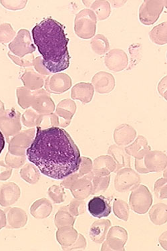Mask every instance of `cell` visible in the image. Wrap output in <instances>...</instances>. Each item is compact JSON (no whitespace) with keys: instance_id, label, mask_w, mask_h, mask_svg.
I'll list each match as a JSON object with an SVG mask.
<instances>
[{"instance_id":"6da1fadb","label":"cell","mask_w":167,"mask_h":251,"mask_svg":"<svg viewBox=\"0 0 167 251\" xmlns=\"http://www.w3.org/2000/svg\"><path fill=\"white\" fill-rule=\"evenodd\" d=\"M25 155L42 174L56 180L78 171L81 161L80 150L71 135L57 127H38Z\"/></svg>"},{"instance_id":"7a4b0ae2","label":"cell","mask_w":167,"mask_h":251,"mask_svg":"<svg viewBox=\"0 0 167 251\" xmlns=\"http://www.w3.org/2000/svg\"><path fill=\"white\" fill-rule=\"evenodd\" d=\"M32 33L42 56V63L49 73H60L70 67L69 39L62 24L52 18H46L35 25Z\"/></svg>"},{"instance_id":"3957f363","label":"cell","mask_w":167,"mask_h":251,"mask_svg":"<svg viewBox=\"0 0 167 251\" xmlns=\"http://www.w3.org/2000/svg\"><path fill=\"white\" fill-rule=\"evenodd\" d=\"M95 174L93 172L82 177H79L78 174L75 172L64 178V180L61 183V186L64 188L71 190L75 199L83 201L92 195V180Z\"/></svg>"},{"instance_id":"277c9868","label":"cell","mask_w":167,"mask_h":251,"mask_svg":"<svg viewBox=\"0 0 167 251\" xmlns=\"http://www.w3.org/2000/svg\"><path fill=\"white\" fill-rule=\"evenodd\" d=\"M167 154L160 151H150L141 159H135V169L139 174L161 172L167 168Z\"/></svg>"},{"instance_id":"5b68a950","label":"cell","mask_w":167,"mask_h":251,"mask_svg":"<svg viewBox=\"0 0 167 251\" xmlns=\"http://www.w3.org/2000/svg\"><path fill=\"white\" fill-rule=\"evenodd\" d=\"M97 18L95 13L89 8L79 12L75 18L74 31L82 39H91L96 34Z\"/></svg>"},{"instance_id":"8992f818","label":"cell","mask_w":167,"mask_h":251,"mask_svg":"<svg viewBox=\"0 0 167 251\" xmlns=\"http://www.w3.org/2000/svg\"><path fill=\"white\" fill-rule=\"evenodd\" d=\"M152 202L153 199L151 192L144 185L139 184L132 190L129 198V206L135 213H147Z\"/></svg>"},{"instance_id":"52a82bcc","label":"cell","mask_w":167,"mask_h":251,"mask_svg":"<svg viewBox=\"0 0 167 251\" xmlns=\"http://www.w3.org/2000/svg\"><path fill=\"white\" fill-rule=\"evenodd\" d=\"M165 6L167 1L145 0L139 8V20L144 25H150L157 23Z\"/></svg>"},{"instance_id":"ba28073f","label":"cell","mask_w":167,"mask_h":251,"mask_svg":"<svg viewBox=\"0 0 167 251\" xmlns=\"http://www.w3.org/2000/svg\"><path fill=\"white\" fill-rule=\"evenodd\" d=\"M128 239V234L125 228L120 226L111 227L106 234L101 251H124Z\"/></svg>"},{"instance_id":"9c48e42d","label":"cell","mask_w":167,"mask_h":251,"mask_svg":"<svg viewBox=\"0 0 167 251\" xmlns=\"http://www.w3.org/2000/svg\"><path fill=\"white\" fill-rule=\"evenodd\" d=\"M141 183L140 176L131 168H123L117 172L115 187L117 191L126 192L133 190Z\"/></svg>"},{"instance_id":"30bf717a","label":"cell","mask_w":167,"mask_h":251,"mask_svg":"<svg viewBox=\"0 0 167 251\" xmlns=\"http://www.w3.org/2000/svg\"><path fill=\"white\" fill-rule=\"evenodd\" d=\"M113 198H105L97 196L90 200L88 203V210L93 217L102 219L108 217L111 213V200Z\"/></svg>"},{"instance_id":"8fae6325","label":"cell","mask_w":167,"mask_h":251,"mask_svg":"<svg viewBox=\"0 0 167 251\" xmlns=\"http://www.w3.org/2000/svg\"><path fill=\"white\" fill-rule=\"evenodd\" d=\"M104 63L111 71L120 72L127 68L128 57L126 53L122 49H115L106 53Z\"/></svg>"},{"instance_id":"7c38bea8","label":"cell","mask_w":167,"mask_h":251,"mask_svg":"<svg viewBox=\"0 0 167 251\" xmlns=\"http://www.w3.org/2000/svg\"><path fill=\"white\" fill-rule=\"evenodd\" d=\"M91 84L99 94H108L115 89L116 81L111 73L100 71L94 75Z\"/></svg>"},{"instance_id":"4fadbf2b","label":"cell","mask_w":167,"mask_h":251,"mask_svg":"<svg viewBox=\"0 0 167 251\" xmlns=\"http://www.w3.org/2000/svg\"><path fill=\"white\" fill-rule=\"evenodd\" d=\"M13 52L18 56L24 57L25 54L32 53L36 50L31 40L30 33L25 30H21L18 32L15 41L10 45Z\"/></svg>"},{"instance_id":"5bb4252c","label":"cell","mask_w":167,"mask_h":251,"mask_svg":"<svg viewBox=\"0 0 167 251\" xmlns=\"http://www.w3.org/2000/svg\"><path fill=\"white\" fill-rule=\"evenodd\" d=\"M72 80L69 75L63 73L56 74L48 78L46 82V89L49 93L61 94L71 87Z\"/></svg>"},{"instance_id":"9a60e30c","label":"cell","mask_w":167,"mask_h":251,"mask_svg":"<svg viewBox=\"0 0 167 251\" xmlns=\"http://www.w3.org/2000/svg\"><path fill=\"white\" fill-rule=\"evenodd\" d=\"M117 164L111 155H101L94 160L93 172L97 176H106L115 172Z\"/></svg>"},{"instance_id":"2e32d148","label":"cell","mask_w":167,"mask_h":251,"mask_svg":"<svg viewBox=\"0 0 167 251\" xmlns=\"http://www.w3.org/2000/svg\"><path fill=\"white\" fill-rule=\"evenodd\" d=\"M20 194L19 186L15 183L3 184L0 190V205L5 207L15 204L20 199Z\"/></svg>"},{"instance_id":"e0dca14e","label":"cell","mask_w":167,"mask_h":251,"mask_svg":"<svg viewBox=\"0 0 167 251\" xmlns=\"http://www.w3.org/2000/svg\"><path fill=\"white\" fill-rule=\"evenodd\" d=\"M137 137V131L128 124L120 125L114 131V140L117 146H128L134 142Z\"/></svg>"},{"instance_id":"ac0fdd59","label":"cell","mask_w":167,"mask_h":251,"mask_svg":"<svg viewBox=\"0 0 167 251\" xmlns=\"http://www.w3.org/2000/svg\"><path fill=\"white\" fill-rule=\"evenodd\" d=\"M35 111L40 114H49L54 111V102L43 90L37 91L32 103Z\"/></svg>"},{"instance_id":"d6986e66","label":"cell","mask_w":167,"mask_h":251,"mask_svg":"<svg viewBox=\"0 0 167 251\" xmlns=\"http://www.w3.org/2000/svg\"><path fill=\"white\" fill-rule=\"evenodd\" d=\"M111 225V221L108 219H100L94 222L89 231L90 237L92 241L97 244L103 243Z\"/></svg>"},{"instance_id":"ffe728a7","label":"cell","mask_w":167,"mask_h":251,"mask_svg":"<svg viewBox=\"0 0 167 251\" xmlns=\"http://www.w3.org/2000/svg\"><path fill=\"white\" fill-rule=\"evenodd\" d=\"M126 153L135 159H141L144 155L151 151V148L148 144L147 139L143 135H139L134 140L133 144L124 148Z\"/></svg>"},{"instance_id":"44dd1931","label":"cell","mask_w":167,"mask_h":251,"mask_svg":"<svg viewBox=\"0 0 167 251\" xmlns=\"http://www.w3.org/2000/svg\"><path fill=\"white\" fill-rule=\"evenodd\" d=\"M95 93L93 85L90 82H79L72 89V98L84 104L92 101Z\"/></svg>"},{"instance_id":"7402d4cb","label":"cell","mask_w":167,"mask_h":251,"mask_svg":"<svg viewBox=\"0 0 167 251\" xmlns=\"http://www.w3.org/2000/svg\"><path fill=\"white\" fill-rule=\"evenodd\" d=\"M108 153L111 155L117 164L115 172L123 168H130V156L126 153L125 150L123 146H117L113 144L110 146L108 150Z\"/></svg>"},{"instance_id":"603a6c76","label":"cell","mask_w":167,"mask_h":251,"mask_svg":"<svg viewBox=\"0 0 167 251\" xmlns=\"http://www.w3.org/2000/svg\"><path fill=\"white\" fill-rule=\"evenodd\" d=\"M52 203L48 200L43 199L38 200L31 206L30 214L36 219H45L52 213Z\"/></svg>"},{"instance_id":"cb8c5ba5","label":"cell","mask_w":167,"mask_h":251,"mask_svg":"<svg viewBox=\"0 0 167 251\" xmlns=\"http://www.w3.org/2000/svg\"><path fill=\"white\" fill-rule=\"evenodd\" d=\"M76 111V104L74 100H66L58 104L56 109V114L64 119L62 127H66L71 124L72 118Z\"/></svg>"},{"instance_id":"d4e9b609","label":"cell","mask_w":167,"mask_h":251,"mask_svg":"<svg viewBox=\"0 0 167 251\" xmlns=\"http://www.w3.org/2000/svg\"><path fill=\"white\" fill-rule=\"evenodd\" d=\"M78 234L72 226H62L56 232V239L62 247H69L76 241Z\"/></svg>"},{"instance_id":"484cf974","label":"cell","mask_w":167,"mask_h":251,"mask_svg":"<svg viewBox=\"0 0 167 251\" xmlns=\"http://www.w3.org/2000/svg\"><path fill=\"white\" fill-rule=\"evenodd\" d=\"M27 216L24 210L19 208H13L8 213L9 226L12 228H21L27 224Z\"/></svg>"},{"instance_id":"4316f807","label":"cell","mask_w":167,"mask_h":251,"mask_svg":"<svg viewBox=\"0 0 167 251\" xmlns=\"http://www.w3.org/2000/svg\"><path fill=\"white\" fill-rule=\"evenodd\" d=\"M90 10L93 11L96 16L97 20L103 21L107 19L111 15V3L105 0H96L92 1L90 5Z\"/></svg>"},{"instance_id":"83f0119b","label":"cell","mask_w":167,"mask_h":251,"mask_svg":"<svg viewBox=\"0 0 167 251\" xmlns=\"http://www.w3.org/2000/svg\"><path fill=\"white\" fill-rule=\"evenodd\" d=\"M167 216V204L164 203H157L150 208V220L154 225L161 226L166 224Z\"/></svg>"},{"instance_id":"f1b7e54d","label":"cell","mask_w":167,"mask_h":251,"mask_svg":"<svg viewBox=\"0 0 167 251\" xmlns=\"http://www.w3.org/2000/svg\"><path fill=\"white\" fill-rule=\"evenodd\" d=\"M22 178L30 184H36L40 178L39 169L33 164H27L20 170Z\"/></svg>"},{"instance_id":"f546056e","label":"cell","mask_w":167,"mask_h":251,"mask_svg":"<svg viewBox=\"0 0 167 251\" xmlns=\"http://www.w3.org/2000/svg\"><path fill=\"white\" fill-rule=\"evenodd\" d=\"M92 50L96 54L104 55L110 50V43L108 38L103 34H97L91 40Z\"/></svg>"},{"instance_id":"4dcf8cb0","label":"cell","mask_w":167,"mask_h":251,"mask_svg":"<svg viewBox=\"0 0 167 251\" xmlns=\"http://www.w3.org/2000/svg\"><path fill=\"white\" fill-rule=\"evenodd\" d=\"M76 217L72 215L68 210L67 206H62L55 217V225L57 228L65 226H74Z\"/></svg>"},{"instance_id":"1f68e13d","label":"cell","mask_w":167,"mask_h":251,"mask_svg":"<svg viewBox=\"0 0 167 251\" xmlns=\"http://www.w3.org/2000/svg\"><path fill=\"white\" fill-rule=\"evenodd\" d=\"M149 38L152 43L158 45H165L167 43V22L156 25L149 32Z\"/></svg>"},{"instance_id":"d6a6232c","label":"cell","mask_w":167,"mask_h":251,"mask_svg":"<svg viewBox=\"0 0 167 251\" xmlns=\"http://www.w3.org/2000/svg\"><path fill=\"white\" fill-rule=\"evenodd\" d=\"M111 182V175L106 176H95L93 177L92 183H93V192L92 195L104 193L109 187Z\"/></svg>"},{"instance_id":"836d02e7","label":"cell","mask_w":167,"mask_h":251,"mask_svg":"<svg viewBox=\"0 0 167 251\" xmlns=\"http://www.w3.org/2000/svg\"><path fill=\"white\" fill-rule=\"evenodd\" d=\"M113 212L118 219L126 222L129 217V205L122 200L115 199L113 202Z\"/></svg>"},{"instance_id":"e575fe53","label":"cell","mask_w":167,"mask_h":251,"mask_svg":"<svg viewBox=\"0 0 167 251\" xmlns=\"http://www.w3.org/2000/svg\"><path fill=\"white\" fill-rule=\"evenodd\" d=\"M23 79L25 85L31 90L40 89L44 85L43 78L34 72L25 73Z\"/></svg>"},{"instance_id":"d590c367","label":"cell","mask_w":167,"mask_h":251,"mask_svg":"<svg viewBox=\"0 0 167 251\" xmlns=\"http://www.w3.org/2000/svg\"><path fill=\"white\" fill-rule=\"evenodd\" d=\"M154 192L159 199H167V168L164 170L163 177L158 179L154 185Z\"/></svg>"},{"instance_id":"8d00e7d4","label":"cell","mask_w":167,"mask_h":251,"mask_svg":"<svg viewBox=\"0 0 167 251\" xmlns=\"http://www.w3.org/2000/svg\"><path fill=\"white\" fill-rule=\"evenodd\" d=\"M48 193L55 204H60V203L64 202L67 198L64 188L62 186L54 185V186H51L49 188Z\"/></svg>"},{"instance_id":"74e56055","label":"cell","mask_w":167,"mask_h":251,"mask_svg":"<svg viewBox=\"0 0 167 251\" xmlns=\"http://www.w3.org/2000/svg\"><path fill=\"white\" fill-rule=\"evenodd\" d=\"M68 210L74 217L85 213L86 203L81 200H73L67 206Z\"/></svg>"},{"instance_id":"f35d334b","label":"cell","mask_w":167,"mask_h":251,"mask_svg":"<svg viewBox=\"0 0 167 251\" xmlns=\"http://www.w3.org/2000/svg\"><path fill=\"white\" fill-rule=\"evenodd\" d=\"M42 117L36 114L32 109L28 110L23 115V124L26 127H34L40 126L41 122Z\"/></svg>"},{"instance_id":"ab89813d","label":"cell","mask_w":167,"mask_h":251,"mask_svg":"<svg viewBox=\"0 0 167 251\" xmlns=\"http://www.w3.org/2000/svg\"><path fill=\"white\" fill-rule=\"evenodd\" d=\"M93 163L91 158L87 157H81L80 167L78 171L76 172L79 177H82L86 174H89L93 172Z\"/></svg>"},{"instance_id":"60d3db41","label":"cell","mask_w":167,"mask_h":251,"mask_svg":"<svg viewBox=\"0 0 167 251\" xmlns=\"http://www.w3.org/2000/svg\"><path fill=\"white\" fill-rule=\"evenodd\" d=\"M86 240L81 234H78L76 241L71 247H62L64 251L84 250L86 248Z\"/></svg>"},{"instance_id":"b9f144b4","label":"cell","mask_w":167,"mask_h":251,"mask_svg":"<svg viewBox=\"0 0 167 251\" xmlns=\"http://www.w3.org/2000/svg\"><path fill=\"white\" fill-rule=\"evenodd\" d=\"M25 156L6 157L7 164L13 168H19L25 164Z\"/></svg>"},{"instance_id":"7bdbcfd3","label":"cell","mask_w":167,"mask_h":251,"mask_svg":"<svg viewBox=\"0 0 167 251\" xmlns=\"http://www.w3.org/2000/svg\"><path fill=\"white\" fill-rule=\"evenodd\" d=\"M12 169L0 162V180H7L12 175Z\"/></svg>"},{"instance_id":"ee69618b","label":"cell","mask_w":167,"mask_h":251,"mask_svg":"<svg viewBox=\"0 0 167 251\" xmlns=\"http://www.w3.org/2000/svg\"><path fill=\"white\" fill-rule=\"evenodd\" d=\"M158 91L161 96L164 97L167 100V76L163 77L158 85Z\"/></svg>"},{"instance_id":"f6af8a7d","label":"cell","mask_w":167,"mask_h":251,"mask_svg":"<svg viewBox=\"0 0 167 251\" xmlns=\"http://www.w3.org/2000/svg\"><path fill=\"white\" fill-rule=\"evenodd\" d=\"M35 67L37 70L38 72L42 73L44 75H48L49 72L43 65L42 63V59L41 57L38 58L37 59L35 60Z\"/></svg>"},{"instance_id":"bcb514c9","label":"cell","mask_w":167,"mask_h":251,"mask_svg":"<svg viewBox=\"0 0 167 251\" xmlns=\"http://www.w3.org/2000/svg\"><path fill=\"white\" fill-rule=\"evenodd\" d=\"M160 245L163 247L164 250L167 251V232H164L162 235L160 236L159 239Z\"/></svg>"},{"instance_id":"7dc6e473","label":"cell","mask_w":167,"mask_h":251,"mask_svg":"<svg viewBox=\"0 0 167 251\" xmlns=\"http://www.w3.org/2000/svg\"><path fill=\"white\" fill-rule=\"evenodd\" d=\"M6 225V218L2 210H0V230Z\"/></svg>"},{"instance_id":"c3c4849f","label":"cell","mask_w":167,"mask_h":251,"mask_svg":"<svg viewBox=\"0 0 167 251\" xmlns=\"http://www.w3.org/2000/svg\"><path fill=\"white\" fill-rule=\"evenodd\" d=\"M5 144V142L4 137H3L2 133L0 131V154H1V151H3V150L4 149Z\"/></svg>"},{"instance_id":"681fc988","label":"cell","mask_w":167,"mask_h":251,"mask_svg":"<svg viewBox=\"0 0 167 251\" xmlns=\"http://www.w3.org/2000/svg\"><path fill=\"white\" fill-rule=\"evenodd\" d=\"M112 5H113V7H115V8H120V7H122V5H124L125 4V3L126 2V1H111Z\"/></svg>"}]
</instances>
